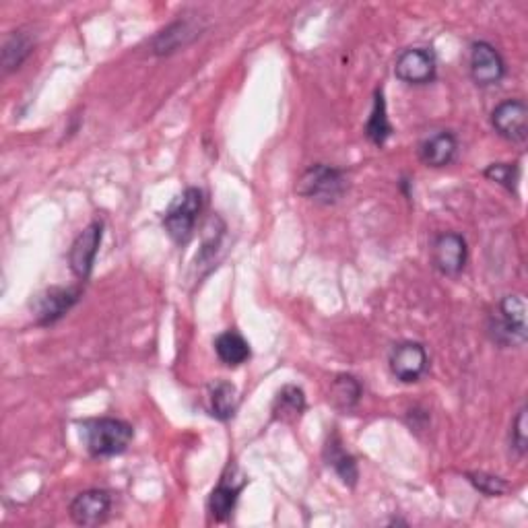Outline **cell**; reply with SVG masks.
Returning a JSON list of instances; mask_svg holds the SVG:
<instances>
[{"instance_id": "cell-1", "label": "cell", "mask_w": 528, "mask_h": 528, "mask_svg": "<svg viewBox=\"0 0 528 528\" xmlns=\"http://www.w3.org/2000/svg\"><path fill=\"white\" fill-rule=\"evenodd\" d=\"M132 438H135L132 425L122 419L102 417L85 423V444L93 458L122 454L130 446Z\"/></svg>"}, {"instance_id": "cell-2", "label": "cell", "mask_w": 528, "mask_h": 528, "mask_svg": "<svg viewBox=\"0 0 528 528\" xmlns=\"http://www.w3.org/2000/svg\"><path fill=\"white\" fill-rule=\"evenodd\" d=\"M489 335L500 347H520L526 343V304L518 295H506L489 318Z\"/></svg>"}, {"instance_id": "cell-3", "label": "cell", "mask_w": 528, "mask_h": 528, "mask_svg": "<svg viewBox=\"0 0 528 528\" xmlns=\"http://www.w3.org/2000/svg\"><path fill=\"white\" fill-rule=\"evenodd\" d=\"M297 194L310 198L320 205H335L347 192V178L341 170L330 168V165L318 163L308 168L295 186Z\"/></svg>"}, {"instance_id": "cell-4", "label": "cell", "mask_w": 528, "mask_h": 528, "mask_svg": "<svg viewBox=\"0 0 528 528\" xmlns=\"http://www.w3.org/2000/svg\"><path fill=\"white\" fill-rule=\"evenodd\" d=\"M205 205L203 192L198 188L184 190L182 196L176 198V203L168 209L163 217V227L176 244H186L192 238L198 215H201Z\"/></svg>"}, {"instance_id": "cell-5", "label": "cell", "mask_w": 528, "mask_h": 528, "mask_svg": "<svg viewBox=\"0 0 528 528\" xmlns=\"http://www.w3.org/2000/svg\"><path fill=\"white\" fill-rule=\"evenodd\" d=\"M438 60L429 48H409L394 64V75L409 85H425L436 79Z\"/></svg>"}, {"instance_id": "cell-6", "label": "cell", "mask_w": 528, "mask_h": 528, "mask_svg": "<svg viewBox=\"0 0 528 528\" xmlns=\"http://www.w3.org/2000/svg\"><path fill=\"white\" fill-rule=\"evenodd\" d=\"M467 256H469V248H467L465 238H462L460 234H454V231L440 234L432 244L434 267L446 277H454L465 269Z\"/></svg>"}, {"instance_id": "cell-7", "label": "cell", "mask_w": 528, "mask_h": 528, "mask_svg": "<svg viewBox=\"0 0 528 528\" xmlns=\"http://www.w3.org/2000/svg\"><path fill=\"white\" fill-rule=\"evenodd\" d=\"M491 124L500 137L524 143L528 139V108L520 99H506L491 112Z\"/></svg>"}, {"instance_id": "cell-8", "label": "cell", "mask_w": 528, "mask_h": 528, "mask_svg": "<svg viewBox=\"0 0 528 528\" xmlns=\"http://www.w3.org/2000/svg\"><path fill=\"white\" fill-rule=\"evenodd\" d=\"M102 236H104V223L102 221H93L81 231V234L77 236V240L71 246L69 262H71L73 273L81 281H87L91 277L97 250H99V244H102Z\"/></svg>"}, {"instance_id": "cell-9", "label": "cell", "mask_w": 528, "mask_h": 528, "mask_svg": "<svg viewBox=\"0 0 528 528\" xmlns=\"http://www.w3.org/2000/svg\"><path fill=\"white\" fill-rule=\"evenodd\" d=\"M427 366H429L427 353L419 343L413 341L401 343L390 353V372L403 384H413L421 380V376L427 372Z\"/></svg>"}, {"instance_id": "cell-10", "label": "cell", "mask_w": 528, "mask_h": 528, "mask_svg": "<svg viewBox=\"0 0 528 528\" xmlns=\"http://www.w3.org/2000/svg\"><path fill=\"white\" fill-rule=\"evenodd\" d=\"M79 295L81 291L73 287H50L33 300V316L44 326L54 324L79 302Z\"/></svg>"}, {"instance_id": "cell-11", "label": "cell", "mask_w": 528, "mask_h": 528, "mask_svg": "<svg viewBox=\"0 0 528 528\" xmlns=\"http://www.w3.org/2000/svg\"><path fill=\"white\" fill-rule=\"evenodd\" d=\"M506 75V62L487 42H475L471 46V77L477 85H498Z\"/></svg>"}, {"instance_id": "cell-12", "label": "cell", "mask_w": 528, "mask_h": 528, "mask_svg": "<svg viewBox=\"0 0 528 528\" xmlns=\"http://www.w3.org/2000/svg\"><path fill=\"white\" fill-rule=\"evenodd\" d=\"M244 485H246V477L238 471V467L234 469L229 467L209 498V512L213 520L223 522L231 516V512H234L238 504V498H240Z\"/></svg>"}, {"instance_id": "cell-13", "label": "cell", "mask_w": 528, "mask_h": 528, "mask_svg": "<svg viewBox=\"0 0 528 528\" xmlns=\"http://www.w3.org/2000/svg\"><path fill=\"white\" fill-rule=\"evenodd\" d=\"M112 498L104 489H87L71 502V518L79 526H97L110 516Z\"/></svg>"}, {"instance_id": "cell-14", "label": "cell", "mask_w": 528, "mask_h": 528, "mask_svg": "<svg viewBox=\"0 0 528 528\" xmlns=\"http://www.w3.org/2000/svg\"><path fill=\"white\" fill-rule=\"evenodd\" d=\"M201 36V27L196 25V21L184 19L176 21L170 27H165L159 36L153 40V52L157 56H168L178 52L180 48L188 46L194 38Z\"/></svg>"}, {"instance_id": "cell-15", "label": "cell", "mask_w": 528, "mask_h": 528, "mask_svg": "<svg viewBox=\"0 0 528 528\" xmlns=\"http://www.w3.org/2000/svg\"><path fill=\"white\" fill-rule=\"evenodd\" d=\"M456 149H458V141L452 132L440 130L419 145V157L425 165H429V168H446L448 163H452Z\"/></svg>"}, {"instance_id": "cell-16", "label": "cell", "mask_w": 528, "mask_h": 528, "mask_svg": "<svg viewBox=\"0 0 528 528\" xmlns=\"http://www.w3.org/2000/svg\"><path fill=\"white\" fill-rule=\"evenodd\" d=\"M306 411V394L300 386H283L273 401V419L281 423H295Z\"/></svg>"}, {"instance_id": "cell-17", "label": "cell", "mask_w": 528, "mask_h": 528, "mask_svg": "<svg viewBox=\"0 0 528 528\" xmlns=\"http://www.w3.org/2000/svg\"><path fill=\"white\" fill-rule=\"evenodd\" d=\"M324 458L328 462V467H333L335 473L341 477V481L349 487H355L359 471H357V462L355 458L343 448L339 436L335 434L333 438L328 440L326 448H324Z\"/></svg>"}, {"instance_id": "cell-18", "label": "cell", "mask_w": 528, "mask_h": 528, "mask_svg": "<svg viewBox=\"0 0 528 528\" xmlns=\"http://www.w3.org/2000/svg\"><path fill=\"white\" fill-rule=\"evenodd\" d=\"M215 351L227 368H238L250 359V345L236 330H225L223 335H219L215 341Z\"/></svg>"}, {"instance_id": "cell-19", "label": "cell", "mask_w": 528, "mask_h": 528, "mask_svg": "<svg viewBox=\"0 0 528 528\" xmlns=\"http://www.w3.org/2000/svg\"><path fill=\"white\" fill-rule=\"evenodd\" d=\"M238 390L231 382L219 380L209 390V411L219 421H229L238 411Z\"/></svg>"}, {"instance_id": "cell-20", "label": "cell", "mask_w": 528, "mask_h": 528, "mask_svg": "<svg viewBox=\"0 0 528 528\" xmlns=\"http://www.w3.org/2000/svg\"><path fill=\"white\" fill-rule=\"evenodd\" d=\"M361 394H363V388L359 380L349 374H341L333 380V384H330L328 401L333 403V407L339 411H351L357 407Z\"/></svg>"}, {"instance_id": "cell-21", "label": "cell", "mask_w": 528, "mask_h": 528, "mask_svg": "<svg viewBox=\"0 0 528 528\" xmlns=\"http://www.w3.org/2000/svg\"><path fill=\"white\" fill-rule=\"evenodd\" d=\"M33 50V40L25 31H15L3 46V71L11 73L17 71L19 66L27 60Z\"/></svg>"}, {"instance_id": "cell-22", "label": "cell", "mask_w": 528, "mask_h": 528, "mask_svg": "<svg viewBox=\"0 0 528 528\" xmlns=\"http://www.w3.org/2000/svg\"><path fill=\"white\" fill-rule=\"evenodd\" d=\"M366 135L374 145H384L388 141V137L392 135V126H390L388 116H386V102H384L382 91H376L374 108H372L370 120L366 124Z\"/></svg>"}, {"instance_id": "cell-23", "label": "cell", "mask_w": 528, "mask_h": 528, "mask_svg": "<svg viewBox=\"0 0 528 528\" xmlns=\"http://www.w3.org/2000/svg\"><path fill=\"white\" fill-rule=\"evenodd\" d=\"M485 178H489L491 182L502 184L504 188H508L512 192L518 186L520 172L516 168V163H493L485 170Z\"/></svg>"}, {"instance_id": "cell-24", "label": "cell", "mask_w": 528, "mask_h": 528, "mask_svg": "<svg viewBox=\"0 0 528 528\" xmlns=\"http://www.w3.org/2000/svg\"><path fill=\"white\" fill-rule=\"evenodd\" d=\"M469 481L485 495H489V498H495V495H502L508 491V483L500 477H493V475H485V473H469L467 475Z\"/></svg>"}, {"instance_id": "cell-25", "label": "cell", "mask_w": 528, "mask_h": 528, "mask_svg": "<svg viewBox=\"0 0 528 528\" xmlns=\"http://www.w3.org/2000/svg\"><path fill=\"white\" fill-rule=\"evenodd\" d=\"M510 444H512V450L518 454V456H524L526 454V444H528V436H526V409L522 407L512 423V432H510Z\"/></svg>"}]
</instances>
